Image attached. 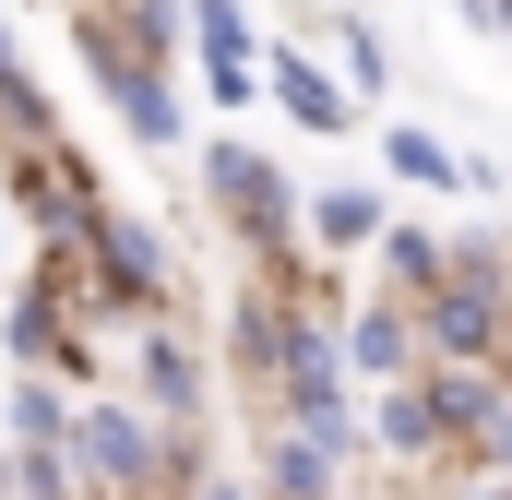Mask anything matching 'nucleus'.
<instances>
[{
    "label": "nucleus",
    "instance_id": "nucleus-5",
    "mask_svg": "<svg viewBox=\"0 0 512 500\" xmlns=\"http://www.w3.org/2000/svg\"><path fill=\"white\" fill-rule=\"evenodd\" d=\"M215 203H227L251 239H298V203H286V179L262 167L251 143H215Z\"/></svg>",
    "mask_w": 512,
    "mask_h": 500
},
{
    "label": "nucleus",
    "instance_id": "nucleus-11",
    "mask_svg": "<svg viewBox=\"0 0 512 500\" xmlns=\"http://www.w3.org/2000/svg\"><path fill=\"white\" fill-rule=\"evenodd\" d=\"M310 227H322V250H358V239H382V203H370L358 179H334V191L310 203Z\"/></svg>",
    "mask_w": 512,
    "mask_h": 500
},
{
    "label": "nucleus",
    "instance_id": "nucleus-19",
    "mask_svg": "<svg viewBox=\"0 0 512 500\" xmlns=\"http://www.w3.org/2000/svg\"><path fill=\"white\" fill-rule=\"evenodd\" d=\"M0 12H12V0H0Z\"/></svg>",
    "mask_w": 512,
    "mask_h": 500
},
{
    "label": "nucleus",
    "instance_id": "nucleus-12",
    "mask_svg": "<svg viewBox=\"0 0 512 500\" xmlns=\"http://www.w3.org/2000/svg\"><path fill=\"white\" fill-rule=\"evenodd\" d=\"M334 358H358V370H382V381H393V370H405V310H358Z\"/></svg>",
    "mask_w": 512,
    "mask_h": 500
},
{
    "label": "nucleus",
    "instance_id": "nucleus-16",
    "mask_svg": "<svg viewBox=\"0 0 512 500\" xmlns=\"http://www.w3.org/2000/svg\"><path fill=\"white\" fill-rule=\"evenodd\" d=\"M382 262H393V286H441V239H429V227H393Z\"/></svg>",
    "mask_w": 512,
    "mask_h": 500
},
{
    "label": "nucleus",
    "instance_id": "nucleus-13",
    "mask_svg": "<svg viewBox=\"0 0 512 500\" xmlns=\"http://www.w3.org/2000/svg\"><path fill=\"white\" fill-rule=\"evenodd\" d=\"M12 429H24V453H60V429H72V405H60L48 381L24 370V381H12Z\"/></svg>",
    "mask_w": 512,
    "mask_h": 500
},
{
    "label": "nucleus",
    "instance_id": "nucleus-9",
    "mask_svg": "<svg viewBox=\"0 0 512 500\" xmlns=\"http://www.w3.org/2000/svg\"><path fill=\"white\" fill-rule=\"evenodd\" d=\"M382 167H393V179H417V191H441V179H465V155H453L441 131H417V120H393V131H382Z\"/></svg>",
    "mask_w": 512,
    "mask_h": 500
},
{
    "label": "nucleus",
    "instance_id": "nucleus-1",
    "mask_svg": "<svg viewBox=\"0 0 512 500\" xmlns=\"http://www.w3.org/2000/svg\"><path fill=\"white\" fill-rule=\"evenodd\" d=\"M60 465H84V489H143L155 477V417L143 405H84L60 429Z\"/></svg>",
    "mask_w": 512,
    "mask_h": 500
},
{
    "label": "nucleus",
    "instance_id": "nucleus-4",
    "mask_svg": "<svg viewBox=\"0 0 512 500\" xmlns=\"http://www.w3.org/2000/svg\"><path fill=\"white\" fill-rule=\"evenodd\" d=\"M12 203L36 215V239H72V227L96 215V191H84V179L60 167V143H48V131H36V143L12 155Z\"/></svg>",
    "mask_w": 512,
    "mask_h": 500
},
{
    "label": "nucleus",
    "instance_id": "nucleus-18",
    "mask_svg": "<svg viewBox=\"0 0 512 500\" xmlns=\"http://www.w3.org/2000/svg\"><path fill=\"white\" fill-rule=\"evenodd\" d=\"M203 500H251V489H203Z\"/></svg>",
    "mask_w": 512,
    "mask_h": 500
},
{
    "label": "nucleus",
    "instance_id": "nucleus-7",
    "mask_svg": "<svg viewBox=\"0 0 512 500\" xmlns=\"http://www.w3.org/2000/svg\"><path fill=\"white\" fill-rule=\"evenodd\" d=\"M191 36H203V84L239 108L251 96V12L239 0H191Z\"/></svg>",
    "mask_w": 512,
    "mask_h": 500
},
{
    "label": "nucleus",
    "instance_id": "nucleus-2",
    "mask_svg": "<svg viewBox=\"0 0 512 500\" xmlns=\"http://www.w3.org/2000/svg\"><path fill=\"white\" fill-rule=\"evenodd\" d=\"M417 334L453 358V370H477L489 346H501V286H465V274H441V286H417Z\"/></svg>",
    "mask_w": 512,
    "mask_h": 500
},
{
    "label": "nucleus",
    "instance_id": "nucleus-8",
    "mask_svg": "<svg viewBox=\"0 0 512 500\" xmlns=\"http://www.w3.org/2000/svg\"><path fill=\"white\" fill-rule=\"evenodd\" d=\"M274 108H286V120H298V131H322V143H334V131L358 120V96H346V84H334L322 60H298V48L274 60Z\"/></svg>",
    "mask_w": 512,
    "mask_h": 500
},
{
    "label": "nucleus",
    "instance_id": "nucleus-3",
    "mask_svg": "<svg viewBox=\"0 0 512 500\" xmlns=\"http://www.w3.org/2000/svg\"><path fill=\"white\" fill-rule=\"evenodd\" d=\"M72 239H96V274H108V298H143V310L167 298V239H155L143 215H108V203H96Z\"/></svg>",
    "mask_w": 512,
    "mask_h": 500
},
{
    "label": "nucleus",
    "instance_id": "nucleus-15",
    "mask_svg": "<svg viewBox=\"0 0 512 500\" xmlns=\"http://www.w3.org/2000/svg\"><path fill=\"white\" fill-rule=\"evenodd\" d=\"M251 500H334V465H322V453H298V441H286V453H274V465H262V489Z\"/></svg>",
    "mask_w": 512,
    "mask_h": 500
},
{
    "label": "nucleus",
    "instance_id": "nucleus-6",
    "mask_svg": "<svg viewBox=\"0 0 512 500\" xmlns=\"http://www.w3.org/2000/svg\"><path fill=\"white\" fill-rule=\"evenodd\" d=\"M96 84L120 96V120L143 131V143H179V96L155 84V60H143V48H120V36H96Z\"/></svg>",
    "mask_w": 512,
    "mask_h": 500
},
{
    "label": "nucleus",
    "instance_id": "nucleus-10",
    "mask_svg": "<svg viewBox=\"0 0 512 500\" xmlns=\"http://www.w3.org/2000/svg\"><path fill=\"white\" fill-rule=\"evenodd\" d=\"M370 441H382V453H441V405H429V381H393Z\"/></svg>",
    "mask_w": 512,
    "mask_h": 500
},
{
    "label": "nucleus",
    "instance_id": "nucleus-17",
    "mask_svg": "<svg viewBox=\"0 0 512 500\" xmlns=\"http://www.w3.org/2000/svg\"><path fill=\"white\" fill-rule=\"evenodd\" d=\"M346 72H358V84H382V72H393V48L370 36V24H346Z\"/></svg>",
    "mask_w": 512,
    "mask_h": 500
},
{
    "label": "nucleus",
    "instance_id": "nucleus-14",
    "mask_svg": "<svg viewBox=\"0 0 512 500\" xmlns=\"http://www.w3.org/2000/svg\"><path fill=\"white\" fill-rule=\"evenodd\" d=\"M143 393H155L167 417H191V405H203V370H191V346H143Z\"/></svg>",
    "mask_w": 512,
    "mask_h": 500
}]
</instances>
